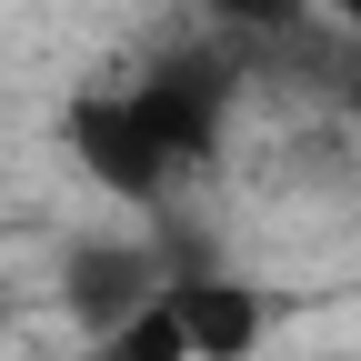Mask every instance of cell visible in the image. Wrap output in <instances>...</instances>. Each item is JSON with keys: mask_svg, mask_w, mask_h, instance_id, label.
Listing matches in <instances>:
<instances>
[{"mask_svg": "<svg viewBox=\"0 0 361 361\" xmlns=\"http://www.w3.org/2000/svg\"><path fill=\"white\" fill-rule=\"evenodd\" d=\"M130 101H141L151 141L171 151V171H211L221 141H231V101H241V61L221 51V40H191V51H161L141 80H130Z\"/></svg>", "mask_w": 361, "mask_h": 361, "instance_id": "obj_1", "label": "cell"}, {"mask_svg": "<svg viewBox=\"0 0 361 361\" xmlns=\"http://www.w3.org/2000/svg\"><path fill=\"white\" fill-rule=\"evenodd\" d=\"M61 141H71V161L101 180L111 201H130V211L171 201V151L151 141V121H141V101H130L121 80H80L71 90L61 101Z\"/></svg>", "mask_w": 361, "mask_h": 361, "instance_id": "obj_2", "label": "cell"}, {"mask_svg": "<svg viewBox=\"0 0 361 361\" xmlns=\"http://www.w3.org/2000/svg\"><path fill=\"white\" fill-rule=\"evenodd\" d=\"M171 291V271L141 251V241H111V231H90V241H71L61 251V311L101 341V331H121L141 301H161Z\"/></svg>", "mask_w": 361, "mask_h": 361, "instance_id": "obj_3", "label": "cell"}, {"mask_svg": "<svg viewBox=\"0 0 361 361\" xmlns=\"http://www.w3.org/2000/svg\"><path fill=\"white\" fill-rule=\"evenodd\" d=\"M171 301H180V331H191L201 361H251L271 341V322H281V301H271L261 281H241V271H171Z\"/></svg>", "mask_w": 361, "mask_h": 361, "instance_id": "obj_4", "label": "cell"}, {"mask_svg": "<svg viewBox=\"0 0 361 361\" xmlns=\"http://www.w3.org/2000/svg\"><path fill=\"white\" fill-rule=\"evenodd\" d=\"M90 361H201V351H191V331H180V301L161 291V301H141V311H130L121 331H101V341H90Z\"/></svg>", "mask_w": 361, "mask_h": 361, "instance_id": "obj_5", "label": "cell"}, {"mask_svg": "<svg viewBox=\"0 0 361 361\" xmlns=\"http://www.w3.org/2000/svg\"><path fill=\"white\" fill-rule=\"evenodd\" d=\"M201 11H211V30L261 40V51H271V40H291V30H311V20H322V0H201Z\"/></svg>", "mask_w": 361, "mask_h": 361, "instance_id": "obj_6", "label": "cell"}, {"mask_svg": "<svg viewBox=\"0 0 361 361\" xmlns=\"http://www.w3.org/2000/svg\"><path fill=\"white\" fill-rule=\"evenodd\" d=\"M331 101H341V111L361 121V40H351V51H341V90H331Z\"/></svg>", "mask_w": 361, "mask_h": 361, "instance_id": "obj_7", "label": "cell"}, {"mask_svg": "<svg viewBox=\"0 0 361 361\" xmlns=\"http://www.w3.org/2000/svg\"><path fill=\"white\" fill-rule=\"evenodd\" d=\"M322 20H331V30H351V40H361V0H322Z\"/></svg>", "mask_w": 361, "mask_h": 361, "instance_id": "obj_8", "label": "cell"}]
</instances>
